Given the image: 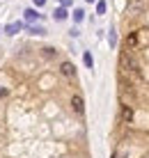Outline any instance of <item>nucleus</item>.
Masks as SVG:
<instances>
[{
	"label": "nucleus",
	"instance_id": "nucleus-1",
	"mask_svg": "<svg viewBox=\"0 0 149 158\" xmlns=\"http://www.w3.org/2000/svg\"><path fill=\"white\" fill-rule=\"evenodd\" d=\"M119 67L126 69V71H131V73L140 71V64H138V60L131 55V53H122V55H119Z\"/></svg>",
	"mask_w": 149,
	"mask_h": 158
},
{
	"label": "nucleus",
	"instance_id": "nucleus-2",
	"mask_svg": "<svg viewBox=\"0 0 149 158\" xmlns=\"http://www.w3.org/2000/svg\"><path fill=\"white\" fill-rule=\"evenodd\" d=\"M71 108H74V112H78V115L85 112V101H83L80 94H74V96H71Z\"/></svg>",
	"mask_w": 149,
	"mask_h": 158
},
{
	"label": "nucleus",
	"instance_id": "nucleus-3",
	"mask_svg": "<svg viewBox=\"0 0 149 158\" xmlns=\"http://www.w3.org/2000/svg\"><path fill=\"white\" fill-rule=\"evenodd\" d=\"M60 73H62L64 78H74V76H76V67L71 62H62V64H60Z\"/></svg>",
	"mask_w": 149,
	"mask_h": 158
},
{
	"label": "nucleus",
	"instance_id": "nucleus-4",
	"mask_svg": "<svg viewBox=\"0 0 149 158\" xmlns=\"http://www.w3.org/2000/svg\"><path fill=\"white\" fill-rule=\"evenodd\" d=\"M23 19H25V21H28V23H30V25H32V23H35V21H39V19H41V14H39V12H37V9H30V7H28V9H25V12H23Z\"/></svg>",
	"mask_w": 149,
	"mask_h": 158
},
{
	"label": "nucleus",
	"instance_id": "nucleus-5",
	"mask_svg": "<svg viewBox=\"0 0 149 158\" xmlns=\"http://www.w3.org/2000/svg\"><path fill=\"white\" fill-rule=\"evenodd\" d=\"M23 30V23L21 21H16V23H9V25H5V35H9V37H14L16 32H21Z\"/></svg>",
	"mask_w": 149,
	"mask_h": 158
},
{
	"label": "nucleus",
	"instance_id": "nucleus-6",
	"mask_svg": "<svg viewBox=\"0 0 149 158\" xmlns=\"http://www.w3.org/2000/svg\"><path fill=\"white\" fill-rule=\"evenodd\" d=\"M41 57L44 60H55L57 57V51H55L53 46H46V48H41Z\"/></svg>",
	"mask_w": 149,
	"mask_h": 158
},
{
	"label": "nucleus",
	"instance_id": "nucleus-7",
	"mask_svg": "<svg viewBox=\"0 0 149 158\" xmlns=\"http://www.w3.org/2000/svg\"><path fill=\"white\" fill-rule=\"evenodd\" d=\"M67 16H69V12H67L64 7H57V9L53 12V19H55V21H64Z\"/></svg>",
	"mask_w": 149,
	"mask_h": 158
},
{
	"label": "nucleus",
	"instance_id": "nucleus-8",
	"mask_svg": "<svg viewBox=\"0 0 149 158\" xmlns=\"http://www.w3.org/2000/svg\"><path fill=\"white\" fill-rule=\"evenodd\" d=\"M83 62H85V67H87V69H94V57H92V53H90V51L83 53Z\"/></svg>",
	"mask_w": 149,
	"mask_h": 158
},
{
	"label": "nucleus",
	"instance_id": "nucleus-9",
	"mask_svg": "<svg viewBox=\"0 0 149 158\" xmlns=\"http://www.w3.org/2000/svg\"><path fill=\"white\" fill-rule=\"evenodd\" d=\"M28 32H30V35H46V28H44V25H28Z\"/></svg>",
	"mask_w": 149,
	"mask_h": 158
},
{
	"label": "nucleus",
	"instance_id": "nucleus-10",
	"mask_svg": "<svg viewBox=\"0 0 149 158\" xmlns=\"http://www.w3.org/2000/svg\"><path fill=\"white\" fill-rule=\"evenodd\" d=\"M108 41H110V46H117V30H115V28H110L108 30Z\"/></svg>",
	"mask_w": 149,
	"mask_h": 158
},
{
	"label": "nucleus",
	"instance_id": "nucleus-11",
	"mask_svg": "<svg viewBox=\"0 0 149 158\" xmlns=\"http://www.w3.org/2000/svg\"><path fill=\"white\" fill-rule=\"evenodd\" d=\"M71 16H74V21H76V23H83V19H85V9H74V14H71Z\"/></svg>",
	"mask_w": 149,
	"mask_h": 158
},
{
	"label": "nucleus",
	"instance_id": "nucleus-12",
	"mask_svg": "<svg viewBox=\"0 0 149 158\" xmlns=\"http://www.w3.org/2000/svg\"><path fill=\"white\" fill-rule=\"evenodd\" d=\"M126 46H129V48L138 46V32H131V35L126 37Z\"/></svg>",
	"mask_w": 149,
	"mask_h": 158
},
{
	"label": "nucleus",
	"instance_id": "nucleus-13",
	"mask_svg": "<svg viewBox=\"0 0 149 158\" xmlns=\"http://www.w3.org/2000/svg\"><path fill=\"white\" fill-rule=\"evenodd\" d=\"M122 117H124V122H131V119H133V112H131L129 106H122Z\"/></svg>",
	"mask_w": 149,
	"mask_h": 158
},
{
	"label": "nucleus",
	"instance_id": "nucleus-14",
	"mask_svg": "<svg viewBox=\"0 0 149 158\" xmlns=\"http://www.w3.org/2000/svg\"><path fill=\"white\" fill-rule=\"evenodd\" d=\"M106 9H108L106 0H99V2H96V14H99V16H103V14H106Z\"/></svg>",
	"mask_w": 149,
	"mask_h": 158
},
{
	"label": "nucleus",
	"instance_id": "nucleus-15",
	"mask_svg": "<svg viewBox=\"0 0 149 158\" xmlns=\"http://www.w3.org/2000/svg\"><path fill=\"white\" fill-rule=\"evenodd\" d=\"M131 14H138V12H142V5H140V0H133L131 2V9H129Z\"/></svg>",
	"mask_w": 149,
	"mask_h": 158
},
{
	"label": "nucleus",
	"instance_id": "nucleus-16",
	"mask_svg": "<svg viewBox=\"0 0 149 158\" xmlns=\"http://www.w3.org/2000/svg\"><path fill=\"white\" fill-rule=\"evenodd\" d=\"M60 2H62V5H60V7H64V9H67V7H69V5H71V2H74V0H60Z\"/></svg>",
	"mask_w": 149,
	"mask_h": 158
},
{
	"label": "nucleus",
	"instance_id": "nucleus-17",
	"mask_svg": "<svg viewBox=\"0 0 149 158\" xmlns=\"http://www.w3.org/2000/svg\"><path fill=\"white\" fill-rule=\"evenodd\" d=\"M7 94H9V89H7V87H2V89H0V99H5Z\"/></svg>",
	"mask_w": 149,
	"mask_h": 158
},
{
	"label": "nucleus",
	"instance_id": "nucleus-18",
	"mask_svg": "<svg viewBox=\"0 0 149 158\" xmlns=\"http://www.w3.org/2000/svg\"><path fill=\"white\" fill-rule=\"evenodd\" d=\"M35 5H37V7H44V5H46V0H35Z\"/></svg>",
	"mask_w": 149,
	"mask_h": 158
},
{
	"label": "nucleus",
	"instance_id": "nucleus-19",
	"mask_svg": "<svg viewBox=\"0 0 149 158\" xmlns=\"http://www.w3.org/2000/svg\"><path fill=\"white\" fill-rule=\"evenodd\" d=\"M87 2H94V0H87Z\"/></svg>",
	"mask_w": 149,
	"mask_h": 158
}]
</instances>
